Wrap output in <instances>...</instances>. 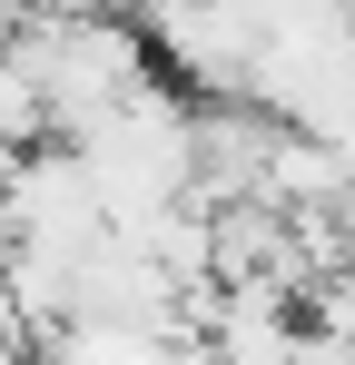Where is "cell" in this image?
<instances>
[{
  "instance_id": "obj_6",
  "label": "cell",
  "mask_w": 355,
  "mask_h": 365,
  "mask_svg": "<svg viewBox=\"0 0 355 365\" xmlns=\"http://www.w3.org/2000/svg\"><path fill=\"white\" fill-rule=\"evenodd\" d=\"M306 356V316L277 287H237L207 326V365H296Z\"/></svg>"
},
{
  "instance_id": "obj_4",
  "label": "cell",
  "mask_w": 355,
  "mask_h": 365,
  "mask_svg": "<svg viewBox=\"0 0 355 365\" xmlns=\"http://www.w3.org/2000/svg\"><path fill=\"white\" fill-rule=\"evenodd\" d=\"M277 138H287V119H267L257 99H197V187H187V207H207V217L267 207Z\"/></svg>"
},
{
  "instance_id": "obj_8",
  "label": "cell",
  "mask_w": 355,
  "mask_h": 365,
  "mask_svg": "<svg viewBox=\"0 0 355 365\" xmlns=\"http://www.w3.org/2000/svg\"><path fill=\"white\" fill-rule=\"evenodd\" d=\"M0 365H40V346H30L20 326H0Z\"/></svg>"
},
{
  "instance_id": "obj_11",
  "label": "cell",
  "mask_w": 355,
  "mask_h": 365,
  "mask_svg": "<svg viewBox=\"0 0 355 365\" xmlns=\"http://www.w3.org/2000/svg\"><path fill=\"white\" fill-rule=\"evenodd\" d=\"M0 187H10V178H0Z\"/></svg>"
},
{
  "instance_id": "obj_9",
  "label": "cell",
  "mask_w": 355,
  "mask_h": 365,
  "mask_svg": "<svg viewBox=\"0 0 355 365\" xmlns=\"http://www.w3.org/2000/svg\"><path fill=\"white\" fill-rule=\"evenodd\" d=\"M336 247H346V287H355V197H346V217H336Z\"/></svg>"
},
{
  "instance_id": "obj_5",
  "label": "cell",
  "mask_w": 355,
  "mask_h": 365,
  "mask_svg": "<svg viewBox=\"0 0 355 365\" xmlns=\"http://www.w3.org/2000/svg\"><path fill=\"white\" fill-rule=\"evenodd\" d=\"M138 30H148V50H168L178 79H197L207 99H257L267 10H148Z\"/></svg>"
},
{
  "instance_id": "obj_1",
  "label": "cell",
  "mask_w": 355,
  "mask_h": 365,
  "mask_svg": "<svg viewBox=\"0 0 355 365\" xmlns=\"http://www.w3.org/2000/svg\"><path fill=\"white\" fill-rule=\"evenodd\" d=\"M59 148H79V168L99 187V207H109V227L138 237V227L178 217L187 187H197V99H178V79H148L138 99H118L99 128H79V138H59Z\"/></svg>"
},
{
  "instance_id": "obj_7",
  "label": "cell",
  "mask_w": 355,
  "mask_h": 365,
  "mask_svg": "<svg viewBox=\"0 0 355 365\" xmlns=\"http://www.w3.org/2000/svg\"><path fill=\"white\" fill-rule=\"evenodd\" d=\"M346 197H355V158L336 138L287 128V138H277V168H267V207H277V217H326V207H346Z\"/></svg>"
},
{
  "instance_id": "obj_3",
  "label": "cell",
  "mask_w": 355,
  "mask_h": 365,
  "mask_svg": "<svg viewBox=\"0 0 355 365\" xmlns=\"http://www.w3.org/2000/svg\"><path fill=\"white\" fill-rule=\"evenodd\" d=\"M109 207H99V187L79 168V148H30L10 187H0V247H30V257H59V267H89L99 247H109Z\"/></svg>"
},
{
  "instance_id": "obj_2",
  "label": "cell",
  "mask_w": 355,
  "mask_h": 365,
  "mask_svg": "<svg viewBox=\"0 0 355 365\" xmlns=\"http://www.w3.org/2000/svg\"><path fill=\"white\" fill-rule=\"evenodd\" d=\"M10 60H20V79L40 89L50 138L99 128L118 99H138V89L158 79L148 30H138V20H99V10H30L20 40H10Z\"/></svg>"
},
{
  "instance_id": "obj_10",
  "label": "cell",
  "mask_w": 355,
  "mask_h": 365,
  "mask_svg": "<svg viewBox=\"0 0 355 365\" xmlns=\"http://www.w3.org/2000/svg\"><path fill=\"white\" fill-rule=\"evenodd\" d=\"M0 326H20V306H10V267H0Z\"/></svg>"
}]
</instances>
